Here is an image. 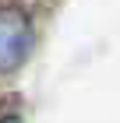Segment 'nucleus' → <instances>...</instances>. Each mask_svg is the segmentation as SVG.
<instances>
[{"instance_id": "obj_1", "label": "nucleus", "mask_w": 120, "mask_h": 123, "mask_svg": "<svg viewBox=\"0 0 120 123\" xmlns=\"http://www.w3.org/2000/svg\"><path fill=\"white\" fill-rule=\"evenodd\" d=\"M35 32L21 7L0 4V74H14L32 53Z\"/></svg>"}, {"instance_id": "obj_2", "label": "nucleus", "mask_w": 120, "mask_h": 123, "mask_svg": "<svg viewBox=\"0 0 120 123\" xmlns=\"http://www.w3.org/2000/svg\"><path fill=\"white\" fill-rule=\"evenodd\" d=\"M0 123H21L18 116H0Z\"/></svg>"}]
</instances>
